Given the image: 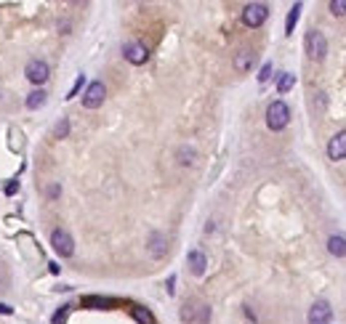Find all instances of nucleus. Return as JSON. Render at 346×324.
I'll return each instance as SVG.
<instances>
[{"instance_id": "obj_1", "label": "nucleus", "mask_w": 346, "mask_h": 324, "mask_svg": "<svg viewBox=\"0 0 346 324\" xmlns=\"http://www.w3.org/2000/svg\"><path fill=\"white\" fill-rule=\"evenodd\" d=\"M288 120H290V109H288L285 101H272V104H269V109H266V125H269V130H282L288 125Z\"/></svg>"}, {"instance_id": "obj_2", "label": "nucleus", "mask_w": 346, "mask_h": 324, "mask_svg": "<svg viewBox=\"0 0 346 324\" xmlns=\"http://www.w3.org/2000/svg\"><path fill=\"white\" fill-rule=\"evenodd\" d=\"M51 244H53V250H56L61 258H72L75 255V239L69 237L64 229H53L51 231Z\"/></svg>"}, {"instance_id": "obj_3", "label": "nucleus", "mask_w": 346, "mask_h": 324, "mask_svg": "<svg viewBox=\"0 0 346 324\" xmlns=\"http://www.w3.org/2000/svg\"><path fill=\"white\" fill-rule=\"evenodd\" d=\"M306 53H309L314 61H322V59H325V53H328V40H325V35H322L320 29H312V32L306 35Z\"/></svg>"}, {"instance_id": "obj_4", "label": "nucleus", "mask_w": 346, "mask_h": 324, "mask_svg": "<svg viewBox=\"0 0 346 324\" xmlns=\"http://www.w3.org/2000/svg\"><path fill=\"white\" fill-rule=\"evenodd\" d=\"M266 16H269V8L264 3H248V5H245V11H242L245 27H261L266 21Z\"/></svg>"}, {"instance_id": "obj_5", "label": "nucleus", "mask_w": 346, "mask_h": 324, "mask_svg": "<svg viewBox=\"0 0 346 324\" xmlns=\"http://www.w3.org/2000/svg\"><path fill=\"white\" fill-rule=\"evenodd\" d=\"M104 98H107V88L102 80H96V82H91L86 96H83V106H86V109H99V106L104 104Z\"/></svg>"}, {"instance_id": "obj_6", "label": "nucleus", "mask_w": 346, "mask_h": 324, "mask_svg": "<svg viewBox=\"0 0 346 324\" xmlns=\"http://www.w3.org/2000/svg\"><path fill=\"white\" fill-rule=\"evenodd\" d=\"M122 56H125V61H130L133 67H141V64H147L149 51H147V45H144V43H125Z\"/></svg>"}, {"instance_id": "obj_7", "label": "nucleus", "mask_w": 346, "mask_h": 324, "mask_svg": "<svg viewBox=\"0 0 346 324\" xmlns=\"http://www.w3.org/2000/svg\"><path fill=\"white\" fill-rule=\"evenodd\" d=\"M24 75H27V80H29V82H35V85H43V82L48 80L51 69H48V64H45V61H40V59H32V61L27 64Z\"/></svg>"}, {"instance_id": "obj_8", "label": "nucleus", "mask_w": 346, "mask_h": 324, "mask_svg": "<svg viewBox=\"0 0 346 324\" xmlns=\"http://www.w3.org/2000/svg\"><path fill=\"white\" fill-rule=\"evenodd\" d=\"M330 319H333V308H330L328 300H317L309 308V324H328Z\"/></svg>"}, {"instance_id": "obj_9", "label": "nucleus", "mask_w": 346, "mask_h": 324, "mask_svg": "<svg viewBox=\"0 0 346 324\" xmlns=\"http://www.w3.org/2000/svg\"><path fill=\"white\" fill-rule=\"evenodd\" d=\"M328 157H330V160H344V157H346V133H344V130L330 138V144H328Z\"/></svg>"}, {"instance_id": "obj_10", "label": "nucleus", "mask_w": 346, "mask_h": 324, "mask_svg": "<svg viewBox=\"0 0 346 324\" xmlns=\"http://www.w3.org/2000/svg\"><path fill=\"white\" fill-rule=\"evenodd\" d=\"M187 263H189V268H192V274H195V276H203L205 274V266H208V258H205L203 250H189Z\"/></svg>"}, {"instance_id": "obj_11", "label": "nucleus", "mask_w": 346, "mask_h": 324, "mask_svg": "<svg viewBox=\"0 0 346 324\" xmlns=\"http://www.w3.org/2000/svg\"><path fill=\"white\" fill-rule=\"evenodd\" d=\"M165 250H168V239H165V234L155 231V234L149 237V255H152V258H163Z\"/></svg>"}, {"instance_id": "obj_12", "label": "nucleus", "mask_w": 346, "mask_h": 324, "mask_svg": "<svg viewBox=\"0 0 346 324\" xmlns=\"http://www.w3.org/2000/svg\"><path fill=\"white\" fill-rule=\"evenodd\" d=\"M328 250H330V255L344 258V255H346V239L338 237V234H333V237L328 239Z\"/></svg>"}, {"instance_id": "obj_13", "label": "nucleus", "mask_w": 346, "mask_h": 324, "mask_svg": "<svg viewBox=\"0 0 346 324\" xmlns=\"http://www.w3.org/2000/svg\"><path fill=\"white\" fill-rule=\"evenodd\" d=\"M45 101H48V93H45V90H32V93L27 96L24 106H27V109H40Z\"/></svg>"}, {"instance_id": "obj_14", "label": "nucleus", "mask_w": 346, "mask_h": 324, "mask_svg": "<svg viewBox=\"0 0 346 324\" xmlns=\"http://www.w3.org/2000/svg\"><path fill=\"white\" fill-rule=\"evenodd\" d=\"M250 67H253V53L250 51H240L234 56V69L237 72H248Z\"/></svg>"}, {"instance_id": "obj_15", "label": "nucleus", "mask_w": 346, "mask_h": 324, "mask_svg": "<svg viewBox=\"0 0 346 324\" xmlns=\"http://www.w3.org/2000/svg\"><path fill=\"white\" fill-rule=\"evenodd\" d=\"M298 16H301V3H296L293 8H290L288 19H285V35H293V29H296V21H298Z\"/></svg>"}, {"instance_id": "obj_16", "label": "nucleus", "mask_w": 346, "mask_h": 324, "mask_svg": "<svg viewBox=\"0 0 346 324\" xmlns=\"http://www.w3.org/2000/svg\"><path fill=\"white\" fill-rule=\"evenodd\" d=\"M296 85V75H290V72H285L280 77V82H277V90H280V93H288L290 88Z\"/></svg>"}, {"instance_id": "obj_17", "label": "nucleus", "mask_w": 346, "mask_h": 324, "mask_svg": "<svg viewBox=\"0 0 346 324\" xmlns=\"http://www.w3.org/2000/svg\"><path fill=\"white\" fill-rule=\"evenodd\" d=\"M133 316H136L138 324H155V319H152V314L147 308H133Z\"/></svg>"}, {"instance_id": "obj_18", "label": "nucleus", "mask_w": 346, "mask_h": 324, "mask_svg": "<svg viewBox=\"0 0 346 324\" xmlns=\"http://www.w3.org/2000/svg\"><path fill=\"white\" fill-rule=\"evenodd\" d=\"M67 133H69V120L64 117V120H59L56 128H53V138H67Z\"/></svg>"}, {"instance_id": "obj_19", "label": "nucleus", "mask_w": 346, "mask_h": 324, "mask_svg": "<svg viewBox=\"0 0 346 324\" xmlns=\"http://www.w3.org/2000/svg\"><path fill=\"white\" fill-rule=\"evenodd\" d=\"M330 11L336 16H346V0H330Z\"/></svg>"}, {"instance_id": "obj_20", "label": "nucleus", "mask_w": 346, "mask_h": 324, "mask_svg": "<svg viewBox=\"0 0 346 324\" xmlns=\"http://www.w3.org/2000/svg\"><path fill=\"white\" fill-rule=\"evenodd\" d=\"M83 82H86V77H83V75H78V80H75V85L69 88L67 98H75V96H78V93H80V88H83Z\"/></svg>"}, {"instance_id": "obj_21", "label": "nucleus", "mask_w": 346, "mask_h": 324, "mask_svg": "<svg viewBox=\"0 0 346 324\" xmlns=\"http://www.w3.org/2000/svg\"><path fill=\"white\" fill-rule=\"evenodd\" d=\"M269 77H272V64H264V67H261V72H258V82H266Z\"/></svg>"}, {"instance_id": "obj_22", "label": "nucleus", "mask_w": 346, "mask_h": 324, "mask_svg": "<svg viewBox=\"0 0 346 324\" xmlns=\"http://www.w3.org/2000/svg\"><path fill=\"white\" fill-rule=\"evenodd\" d=\"M69 314V306H61L59 308V311H56V316H53V324H61V322H64V316Z\"/></svg>"}, {"instance_id": "obj_23", "label": "nucleus", "mask_w": 346, "mask_h": 324, "mask_svg": "<svg viewBox=\"0 0 346 324\" xmlns=\"http://www.w3.org/2000/svg\"><path fill=\"white\" fill-rule=\"evenodd\" d=\"M16 189H19V183H8V186H5V194H16Z\"/></svg>"}, {"instance_id": "obj_24", "label": "nucleus", "mask_w": 346, "mask_h": 324, "mask_svg": "<svg viewBox=\"0 0 346 324\" xmlns=\"http://www.w3.org/2000/svg\"><path fill=\"white\" fill-rule=\"evenodd\" d=\"M0 314H13V308L5 306V303H0Z\"/></svg>"}]
</instances>
